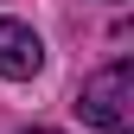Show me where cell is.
<instances>
[{
  "mask_svg": "<svg viewBox=\"0 0 134 134\" xmlns=\"http://www.w3.org/2000/svg\"><path fill=\"white\" fill-rule=\"evenodd\" d=\"M77 109H83V121H96V128H109V134H134V64L115 58L96 77H83Z\"/></svg>",
  "mask_w": 134,
  "mask_h": 134,
  "instance_id": "1",
  "label": "cell"
},
{
  "mask_svg": "<svg viewBox=\"0 0 134 134\" xmlns=\"http://www.w3.org/2000/svg\"><path fill=\"white\" fill-rule=\"evenodd\" d=\"M26 134H58V128H26Z\"/></svg>",
  "mask_w": 134,
  "mask_h": 134,
  "instance_id": "3",
  "label": "cell"
},
{
  "mask_svg": "<svg viewBox=\"0 0 134 134\" xmlns=\"http://www.w3.org/2000/svg\"><path fill=\"white\" fill-rule=\"evenodd\" d=\"M38 70H45V45H38V32L19 26V19H0V77L26 83V77H38Z\"/></svg>",
  "mask_w": 134,
  "mask_h": 134,
  "instance_id": "2",
  "label": "cell"
}]
</instances>
